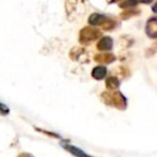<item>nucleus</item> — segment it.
<instances>
[{"label":"nucleus","mask_w":157,"mask_h":157,"mask_svg":"<svg viewBox=\"0 0 157 157\" xmlns=\"http://www.w3.org/2000/svg\"><path fill=\"white\" fill-rule=\"evenodd\" d=\"M138 3V2L136 1V0H127V1H124L123 3L120 4L121 8H128V6H136V4Z\"/></svg>","instance_id":"9"},{"label":"nucleus","mask_w":157,"mask_h":157,"mask_svg":"<svg viewBox=\"0 0 157 157\" xmlns=\"http://www.w3.org/2000/svg\"><path fill=\"white\" fill-rule=\"evenodd\" d=\"M95 60L97 61V62H105V63H110L112 62V61L114 60V56L111 54H108V52H106V54H101V55H97V56H95Z\"/></svg>","instance_id":"7"},{"label":"nucleus","mask_w":157,"mask_h":157,"mask_svg":"<svg viewBox=\"0 0 157 157\" xmlns=\"http://www.w3.org/2000/svg\"><path fill=\"white\" fill-rule=\"evenodd\" d=\"M21 157H31V156H29V155H25V154H24V155H21Z\"/></svg>","instance_id":"13"},{"label":"nucleus","mask_w":157,"mask_h":157,"mask_svg":"<svg viewBox=\"0 0 157 157\" xmlns=\"http://www.w3.org/2000/svg\"><path fill=\"white\" fill-rule=\"evenodd\" d=\"M106 17L101 14H98V13H94L91 16L89 17V24L91 26H99L106 21Z\"/></svg>","instance_id":"6"},{"label":"nucleus","mask_w":157,"mask_h":157,"mask_svg":"<svg viewBox=\"0 0 157 157\" xmlns=\"http://www.w3.org/2000/svg\"><path fill=\"white\" fill-rule=\"evenodd\" d=\"M145 31H147V35L151 37H157V18H151L145 27Z\"/></svg>","instance_id":"2"},{"label":"nucleus","mask_w":157,"mask_h":157,"mask_svg":"<svg viewBox=\"0 0 157 157\" xmlns=\"http://www.w3.org/2000/svg\"><path fill=\"white\" fill-rule=\"evenodd\" d=\"M101 34V31L95 29L93 27H86L80 31L79 41H80V43H83V44L89 43V42H92V41H94V40H96Z\"/></svg>","instance_id":"1"},{"label":"nucleus","mask_w":157,"mask_h":157,"mask_svg":"<svg viewBox=\"0 0 157 157\" xmlns=\"http://www.w3.org/2000/svg\"><path fill=\"white\" fill-rule=\"evenodd\" d=\"M106 75H107V68L105 67V66H96V67L93 68V71H92V77H93L94 79H96V80H101V79H104L106 77Z\"/></svg>","instance_id":"5"},{"label":"nucleus","mask_w":157,"mask_h":157,"mask_svg":"<svg viewBox=\"0 0 157 157\" xmlns=\"http://www.w3.org/2000/svg\"><path fill=\"white\" fill-rule=\"evenodd\" d=\"M106 86H107L108 89L116 90V89H118L119 86H120V81H119V79L116 78V77H109V78H107V80H106Z\"/></svg>","instance_id":"8"},{"label":"nucleus","mask_w":157,"mask_h":157,"mask_svg":"<svg viewBox=\"0 0 157 157\" xmlns=\"http://www.w3.org/2000/svg\"><path fill=\"white\" fill-rule=\"evenodd\" d=\"M9 113H10V109L4 104L0 103V114L1 116H8Z\"/></svg>","instance_id":"10"},{"label":"nucleus","mask_w":157,"mask_h":157,"mask_svg":"<svg viewBox=\"0 0 157 157\" xmlns=\"http://www.w3.org/2000/svg\"><path fill=\"white\" fill-rule=\"evenodd\" d=\"M137 2H143V3H150L152 0H136Z\"/></svg>","instance_id":"12"},{"label":"nucleus","mask_w":157,"mask_h":157,"mask_svg":"<svg viewBox=\"0 0 157 157\" xmlns=\"http://www.w3.org/2000/svg\"><path fill=\"white\" fill-rule=\"evenodd\" d=\"M62 147L66 150V151L70 152L71 154H73V155L76 156V157H90L88 154H86L82 150H80L79 147H74V145L63 144V143H62Z\"/></svg>","instance_id":"4"},{"label":"nucleus","mask_w":157,"mask_h":157,"mask_svg":"<svg viewBox=\"0 0 157 157\" xmlns=\"http://www.w3.org/2000/svg\"><path fill=\"white\" fill-rule=\"evenodd\" d=\"M152 11H153L154 13H157V1H156V3L152 6Z\"/></svg>","instance_id":"11"},{"label":"nucleus","mask_w":157,"mask_h":157,"mask_svg":"<svg viewBox=\"0 0 157 157\" xmlns=\"http://www.w3.org/2000/svg\"><path fill=\"white\" fill-rule=\"evenodd\" d=\"M112 39L109 36H104L99 40V42L97 43V48L101 52H107V50H110L112 48Z\"/></svg>","instance_id":"3"}]
</instances>
